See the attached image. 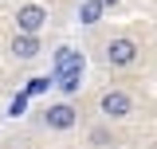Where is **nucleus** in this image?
Segmentation results:
<instances>
[{"label":"nucleus","instance_id":"nucleus-11","mask_svg":"<svg viewBox=\"0 0 157 149\" xmlns=\"http://www.w3.org/2000/svg\"><path fill=\"white\" fill-rule=\"evenodd\" d=\"M90 141H94V145H106V141H110V133H106V130H94V133H90Z\"/></svg>","mask_w":157,"mask_h":149},{"label":"nucleus","instance_id":"nucleus-5","mask_svg":"<svg viewBox=\"0 0 157 149\" xmlns=\"http://www.w3.org/2000/svg\"><path fill=\"white\" fill-rule=\"evenodd\" d=\"M75 71H82V51L59 47L55 51V74H51V78H63V74H75Z\"/></svg>","mask_w":157,"mask_h":149},{"label":"nucleus","instance_id":"nucleus-2","mask_svg":"<svg viewBox=\"0 0 157 149\" xmlns=\"http://www.w3.org/2000/svg\"><path fill=\"white\" fill-rule=\"evenodd\" d=\"M43 24H47V8H39V4H24V8L16 12L20 36H39V32H43Z\"/></svg>","mask_w":157,"mask_h":149},{"label":"nucleus","instance_id":"nucleus-8","mask_svg":"<svg viewBox=\"0 0 157 149\" xmlns=\"http://www.w3.org/2000/svg\"><path fill=\"white\" fill-rule=\"evenodd\" d=\"M98 16H102V8H98L94 0H86V4L78 8V24H86V28H90V24H98Z\"/></svg>","mask_w":157,"mask_h":149},{"label":"nucleus","instance_id":"nucleus-12","mask_svg":"<svg viewBox=\"0 0 157 149\" xmlns=\"http://www.w3.org/2000/svg\"><path fill=\"white\" fill-rule=\"evenodd\" d=\"M94 4H98V8H102V12H106V8H114L118 0H94Z\"/></svg>","mask_w":157,"mask_h":149},{"label":"nucleus","instance_id":"nucleus-3","mask_svg":"<svg viewBox=\"0 0 157 149\" xmlns=\"http://www.w3.org/2000/svg\"><path fill=\"white\" fill-rule=\"evenodd\" d=\"M98 110L106 114V118H130V114H134V98L126 90H106L98 98Z\"/></svg>","mask_w":157,"mask_h":149},{"label":"nucleus","instance_id":"nucleus-4","mask_svg":"<svg viewBox=\"0 0 157 149\" xmlns=\"http://www.w3.org/2000/svg\"><path fill=\"white\" fill-rule=\"evenodd\" d=\"M75 122H78V110H75V106H67V102L43 110V126H47V130H71Z\"/></svg>","mask_w":157,"mask_h":149},{"label":"nucleus","instance_id":"nucleus-9","mask_svg":"<svg viewBox=\"0 0 157 149\" xmlns=\"http://www.w3.org/2000/svg\"><path fill=\"white\" fill-rule=\"evenodd\" d=\"M55 82H59V90H63V94H75V90H78V82H82V71L63 74V78H55Z\"/></svg>","mask_w":157,"mask_h":149},{"label":"nucleus","instance_id":"nucleus-1","mask_svg":"<svg viewBox=\"0 0 157 149\" xmlns=\"http://www.w3.org/2000/svg\"><path fill=\"white\" fill-rule=\"evenodd\" d=\"M137 55H141V47L130 36H118V39L106 43V63L110 67H130V63H137Z\"/></svg>","mask_w":157,"mask_h":149},{"label":"nucleus","instance_id":"nucleus-10","mask_svg":"<svg viewBox=\"0 0 157 149\" xmlns=\"http://www.w3.org/2000/svg\"><path fill=\"white\" fill-rule=\"evenodd\" d=\"M24 110H28V98H24V94H16V98H12V106H8V114H12V118H20Z\"/></svg>","mask_w":157,"mask_h":149},{"label":"nucleus","instance_id":"nucleus-6","mask_svg":"<svg viewBox=\"0 0 157 149\" xmlns=\"http://www.w3.org/2000/svg\"><path fill=\"white\" fill-rule=\"evenodd\" d=\"M12 55H16V59H36L39 55V36H20V32H16V39H12Z\"/></svg>","mask_w":157,"mask_h":149},{"label":"nucleus","instance_id":"nucleus-7","mask_svg":"<svg viewBox=\"0 0 157 149\" xmlns=\"http://www.w3.org/2000/svg\"><path fill=\"white\" fill-rule=\"evenodd\" d=\"M55 86V78L51 74H39V78H32L28 86H24V98H32V94H43V90H51Z\"/></svg>","mask_w":157,"mask_h":149}]
</instances>
